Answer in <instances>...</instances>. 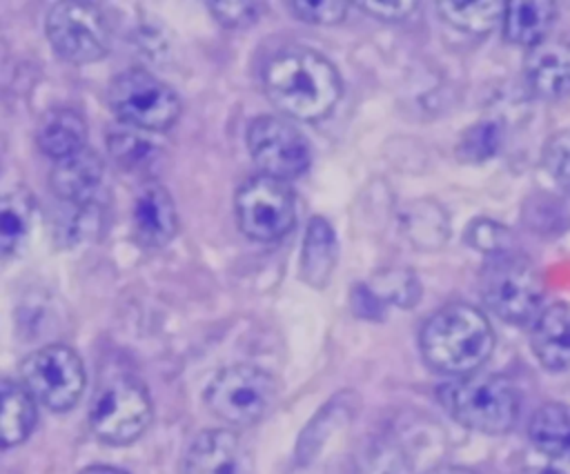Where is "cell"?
<instances>
[{"label": "cell", "instance_id": "cell-1", "mask_svg": "<svg viewBox=\"0 0 570 474\" xmlns=\"http://www.w3.org/2000/svg\"><path fill=\"white\" fill-rule=\"evenodd\" d=\"M269 102L285 116L316 122L327 118L343 96L338 69L309 47H283L263 67Z\"/></svg>", "mask_w": 570, "mask_h": 474}, {"label": "cell", "instance_id": "cell-2", "mask_svg": "<svg viewBox=\"0 0 570 474\" xmlns=\"http://www.w3.org/2000/svg\"><path fill=\"white\" fill-rule=\"evenodd\" d=\"M421 356L428 367L448 376L474 374L494 349L488 316L468 303H448L421 327Z\"/></svg>", "mask_w": 570, "mask_h": 474}, {"label": "cell", "instance_id": "cell-3", "mask_svg": "<svg viewBox=\"0 0 570 474\" xmlns=\"http://www.w3.org/2000/svg\"><path fill=\"white\" fill-rule=\"evenodd\" d=\"M439 401L459 425L481 434H505L519 416V394L499 374L459 376L441 385Z\"/></svg>", "mask_w": 570, "mask_h": 474}, {"label": "cell", "instance_id": "cell-4", "mask_svg": "<svg viewBox=\"0 0 570 474\" xmlns=\"http://www.w3.org/2000/svg\"><path fill=\"white\" fill-rule=\"evenodd\" d=\"M479 289L483 305L510 325L532 327L546 309L543 278L539 269L517 251L488 256Z\"/></svg>", "mask_w": 570, "mask_h": 474}, {"label": "cell", "instance_id": "cell-5", "mask_svg": "<svg viewBox=\"0 0 570 474\" xmlns=\"http://www.w3.org/2000/svg\"><path fill=\"white\" fill-rule=\"evenodd\" d=\"M203 401L205 407L227 425L249 427L276 403V381L256 365H229L207 383Z\"/></svg>", "mask_w": 570, "mask_h": 474}, {"label": "cell", "instance_id": "cell-6", "mask_svg": "<svg viewBox=\"0 0 570 474\" xmlns=\"http://www.w3.org/2000/svg\"><path fill=\"white\" fill-rule=\"evenodd\" d=\"M107 100L118 120L145 131H167L180 116V96L140 67L116 73Z\"/></svg>", "mask_w": 570, "mask_h": 474}, {"label": "cell", "instance_id": "cell-7", "mask_svg": "<svg viewBox=\"0 0 570 474\" xmlns=\"http://www.w3.org/2000/svg\"><path fill=\"white\" fill-rule=\"evenodd\" d=\"M154 416L151 396L142 381L116 376L100 387L91 407V432L107 445H129L140 438Z\"/></svg>", "mask_w": 570, "mask_h": 474}, {"label": "cell", "instance_id": "cell-8", "mask_svg": "<svg viewBox=\"0 0 570 474\" xmlns=\"http://www.w3.org/2000/svg\"><path fill=\"white\" fill-rule=\"evenodd\" d=\"M45 33L51 49L71 65L102 60L111 49V24L96 2H58L49 9Z\"/></svg>", "mask_w": 570, "mask_h": 474}, {"label": "cell", "instance_id": "cell-9", "mask_svg": "<svg viewBox=\"0 0 570 474\" xmlns=\"http://www.w3.org/2000/svg\"><path fill=\"white\" fill-rule=\"evenodd\" d=\"M238 229L258 243L283 238L296 220V198L287 180L258 174L245 180L234 198Z\"/></svg>", "mask_w": 570, "mask_h": 474}, {"label": "cell", "instance_id": "cell-10", "mask_svg": "<svg viewBox=\"0 0 570 474\" xmlns=\"http://www.w3.org/2000/svg\"><path fill=\"white\" fill-rule=\"evenodd\" d=\"M20 383L45 407L67 412L85 392V367L76 349L53 343L31 352L22 361Z\"/></svg>", "mask_w": 570, "mask_h": 474}, {"label": "cell", "instance_id": "cell-11", "mask_svg": "<svg viewBox=\"0 0 570 474\" xmlns=\"http://www.w3.org/2000/svg\"><path fill=\"white\" fill-rule=\"evenodd\" d=\"M247 151L261 174L294 180L303 176L309 167L312 154L303 134L283 118L256 116L245 134Z\"/></svg>", "mask_w": 570, "mask_h": 474}, {"label": "cell", "instance_id": "cell-12", "mask_svg": "<svg viewBox=\"0 0 570 474\" xmlns=\"http://www.w3.org/2000/svg\"><path fill=\"white\" fill-rule=\"evenodd\" d=\"M180 470L183 474H249L252 458L234 429L212 427L191 438Z\"/></svg>", "mask_w": 570, "mask_h": 474}, {"label": "cell", "instance_id": "cell-13", "mask_svg": "<svg viewBox=\"0 0 570 474\" xmlns=\"http://www.w3.org/2000/svg\"><path fill=\"white\" fill-rule=\"evenodd\" d=\"M134 236L142 247H165L178 234V209L160 182H145L131 205Z\"/></svg>", "mask_w": 570, "mask_h": 474}, {"label": "cell", "instance_id": "cell-14", "mask_svg": "<svg viewBox=\"0 0 570 474\" xmlns=\"http://www.w3.org/2000/svg\"><path fill=\"white\" fill-rule=\"evenodd\" d=\"M523 76L532 93L546 100L570 96V40H546L532 47L523 62Z\"/></svg>", "mask_w": 570, "mask_h": 474}, {"label": "cell", "instance_id": "cell-15", "mask_svg": "<svg viewBox=\"0 0 570 474\" xmlns=\"http://www.w3.org/2000/svg\"><path fill=\"white\" fill-rule=\"evenodd\" d=\"M102 178H105L102 158L91 147H85L73 156L56 160L49 174V185H51V191L62 203L80 205V203L96 200Z\"/></svg>", "mask_w": 570, "mask_h": 474}, {"label": "cell", "instance_id": "cell-16", "mask_svg": "<svg viewBox=\"0 0 570 474\" xmlns=\"http://www.w3.org/2000/svg\"><path fill=\"white\" fill-rule=\"evenodd\" d=\"M530 347L537 361L550 372L570 367V305H548L532 325Z\"/></svg>", "mask_w": 570, "mask_h": 474}, {"label": "cell", "instance_id": "cell-17", "mask_svg": "<svg viewBox=\"0 0 570 474\" xmlns=\"http://www.w3.org/2000/svg\"><path fill=\"white\" fill-rule=\"evenodd\" d=\"M557 20V4L550 0H512L505 2L501 20L503 38L510 45L537 47L548 40V33Z\"/></svg>", "mask_w": 570, "mask_h": 474}, {"label": "cell", "instance_id": "cell-18", "mask_svg": "<svg viewBox=\"0 0 570 474\" xmlns=\"http://www.w3.org/2000/svg\"><path fill=\"white\" fill-rule=\"evenodd\" d=\"M36 142L42 154L53 160L78 154L87 147V125L85 118L67 107H56L42 113L36 129Z\"/></svg>", "mask_w": 570, "mask_h": 474}, {"label": "cell", "instance_id": "cell-19", "mask_svg": "<svg viewBox=\"0 0 570 474\" xmlns=\"http://www.w3.org/2000/svg\"><path fill=\"white\" fill-rule=\"evenodd\" d=\"M336 256H338V240L332 225L321 216H312L305 229L303 247H301V278L309 287L323 289L332 278V271L336 267Z\"/></svg>", "mask_w": 570, "mask_h": 474}, {"label": "cell", "instance_id": "cell-20", "mask_svg": "<svg viewBox=\"0 0 570 474\" xmlns=\"http://www.w3.org/2000/svg\"><path fill=\"white\" fill-rule=\"evenodd\" d=\"M38 409L31 392L11 378L2 381L0 389V438L2 447L20 445L36 427Z\"/></svg>", "mask_w": 570, "mask_h": 474}, {"label": "cell", "instance_id": "cell-21", "mask_svg": "<svg viewBox=\"0 0 570 474\" xmlns=\"http://www.w3.org/2000/svg\"><path fill=\"white\" fill-rule=\"evenodd\" d=\"M528 436L532 445L546 456L570 463V405H541L528 423Z\"/></svg>", "mask_w": 570, "mask_h": 474}, {"label": "cell", "instance_id": "cell-22", "mask_svg": "<svg viewBox=\"0 0 570 474\" xmlns=\"http://www.w3.org/2000/svg\"><path fill=\"white\" fill-rule=\"evenodd\" d=\"M36 216V200L29 189L16 187L7 191L0 203V249L2 256L18 254L31 231Z\"/></svg>", "mask_w": 570, "mask_h": 474}, {"label": "cell", "instance_id": "cell-23", "mask_svg": "<svg viewBox=\"0 0 570 474\" xmlns=\"http://www.w3.org/2000/svg\"><path fill=\"white\" fill-rule=\"evenodd\" d=\"M441 20L450 27L483 36L490 33L497 24H501L505 13V2L501 0H483V2H456V0H441L436 2Z\"/></svg>", "mask_w": 570, "mask_h": 474}, {"label": "cell", "instance_id": "cell-24", "mask_svg": "<svg viewBox=\"0 0 570 474\" xmlns=\"http://www.w3.org/2000/svg\"><path fill=\"white\" fill-rule=\"evenodd\" d=\"M403 229L419 249H439L450 234L448 214L434 200H416L403 216Z\"/></svg>", "mask_w": 570, "mask_h": 474}, {"label": "cell", "instance_id": "cell-25", "mask_svg": "<svg viewBox=\"0 0 570 474\" xmlns=\"http://www.w3.org/2000/svg\"><path fill=\"white\" fill-rule=\"evenodd\" d=\"M62 211L58 214L53 234L56 240L65 247H73L87 243L98 236L102 229V207L98 200L91 203H62Z\"/></svg>", "mask_w": 570, "mask_h": 474}, {"label": "cell", "instance_id": "cell-26", "mask_svg": "<svg viewBox=\"0 0 570 474\" xmlns=\"http://www.w3.org/2000/svg\"><path fill=\"white\" fill-rule=\"evenodd\" d=\"M367 285L385 305H396L407 309L421 300V283L412 269H403V267L383 269L374 274Z\"/></svg>", "mask_w": 570, "mask_h": 474}, {"label": "cell", "instance_id": "cell-27", "mask_svg": "<svg viewBox=\"0 0 570 474\" xmlns=\"http://www.w3.org/2000/svg\"><path fill=\"white\" fill-rule=\"evenodd\" d=\"M501 140H503V129L497 120H479L461 134L454 151L461 162L479 165L499 151Z\"/></svg>", "mask_w": 570, "mask_h": 474}, {"label": "cell", "instance_id": "cell-28", "mask_svg": "<svg viewBox=\"0 0 570 474\" xmlns=\"http://www.w3.org/2000/svg\"><path fill=\"white\" fill-rule=\"evenodd\" d=\"M111 158L127 171H140L145 169L154 156L156 149L147 138H140L134 131H116L107 140Z\"/></svg>", "mask_w": 570, "mask_h": 474}, {"label": "cell", "instance_id": "cell-29", "mask_svg": "<svg viewBox=\"0 0 570 474\" xmlns=\"http://www.w3.org/2000/svg\"><path fill=\"white\" fill-rule=\"evenodd\" d=\"M465 243L488 256H499V254H508L514 251L512 249V231L490 218H476L468 225L465 229Z\"/></svg>", "mask_w": 570, "mask_h": 474}, {"label": "cell", "instance_id": "cell-30", "mask_svg": "<svg viewBox=\"0 0 570 474\" xmlns=\"http://www.w3.org/2000/svg\"><path fill=\"white\" fill-rule=\"evenodd\" d=\"M541 165L548 178L563 191H570V127L554 131L543 149H541Z\"/></svg>", "mask_w": 570, "mask_h": 474}, {"label": "cell", "instance_id": "cell-31", "mask_svg": "<svg viewBox=\"0 0 570 474\" xmlns=\"http://www.w3.org/2000/svg\"><path fill=\"white\" fill-rule=\"evenodd\" d=\"M294 18L309 24H338L347 16V2L321 0V2H287Z\"/></svg>", "mask_w": 570, "mask_h": 474}, {"label": "cell", "instance_id": "cell-32", "mask_svg": "<svg viewBox=\"0 0 570 474\" xmlns=\"http://www.w3.org/2000/svg\"><path fill=\"white\" fill-rule=\"evenodd\" d=\"M212 16L216 22L225 29H247L252 27L263 11V4L258 2H207Z\"/></svg>", "mask_w": 570, "mask_h": 474}, {"label": "cell", "instance_id": "cell-33", "mask_svg": "<svg viewBox=\"0 0 570 474\" xmlns=\"http://www.w3.org/2000/svg\"><path fill=\"white\" fill-rule=\"evenodd\" d=\"M370 474H410V465L394 445H379L370 456Z\"/></svg>", "mask_w": 570, "mask_h": 474}, {"label": "cell", "instance_id": "cell-34", "mask_svg": "<svg viewBox=\"0 0 570 474\" xmlns=\"http://www.w3.org/2000/svg\"><path fill=\"white\" fill-rule=\"evenodd\" d=\"M352 309L356 316L367 320H381L385 316V303L372 292L367 283H358L352 289Z\"/></svg>", "mask_w": 570, "mask_h": 474}, {"label": "cell", "instance_id": "cell-35", "mask_svg": "<svg viewBox=\"0 0 570 474\" xmlns=\"http://www.w3.org/2000/svg\"><path fill=\"white\" fill-rule=\"evenodd\" d=\"M358 7L365 11V13H370V16H374V18H379V20H385V22H401V20H405V18H410L412 13H414V9H416V2H407V0H403V2H399V0H394V2H390V0H374V2H358Z\"/></svg>", "mask_w": 570, "mask_h": 474}, {"label": "cell", "instance_id": "cell-36", "mask_svg": "<svg viewBox=\"0 0 570 474\" xmlns=\"http://www.w3.org/2000/svg\"><path fill=\"white\" fill-rule=\"evenodd\" d=\"M423 474H476V472L468 470V467H459V465H439V467H432Z\"/></svg>", "mask_w": 570, "mask_h": 474}, {"label": "cell", "instance_id": "cell-37", "mask_svg": "<svg viewBox=\"0 0 570 474\" xmlns=\"http://www.w3.org/2000/svg\"><path fill=\"white\" fill-rule=\"evenodd\" d=\"M80 474H127V472H122L118 467H111V465H89Z\"/></svg>", "mask_w": 570, "mask_h": 474}, {"label": "cell", "instance_id": "cell-38", "mask_svg": "<svg viewBox=\"0 0 570 474\" xmlns=\"http://www.w3.org/2000/svg\"><path fill=\"white\" fill-rule=\"evenodd\" d=\"M519 474H561L557 470H543V467H532V470H523Z\"/></svg>", "mask_w": 570, "mask_h": 474}]
</instances>
